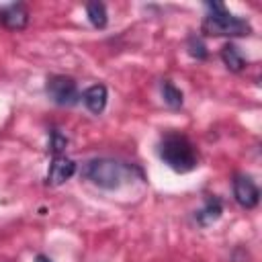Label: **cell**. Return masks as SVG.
Returning <instances> with one entry per match:
<instances>
[{
	"instance_id": "7",
	"label": "cell",
	"mask_w": 262,
	"mask_h": 262,
	"mask_svg": "<svg viewBox=\"0 0 262 262\" xmlns=\"http://www.w3.org/2000/svg\"><path fill=\"white\" fill-rule=\"evenodd\" d=\"M0 23L6 29L20 31L29 25V10L25 4H6L0 6Z\"/></svg>"
},
{
	"instance_id": "8",
	"label": "cell",
	"mask_w": 262,
	"mask_h": 262,
	"mask_svg": "<svg viewBox=\"0 0 262 262\" xmlns=\"http://www.w3.org/2000/svg\"><path fill=\"white\" fill-rule=\"evenodd\" d=\"M106 98H108V92H106V86L104 84H92L90 88L84 90L82 94V100L86 104V108L94 115H100L106 106Z\"/></svg>"
},
{
	"instance_id": "10",
	"label": "cell",
	"mask_w": 262,
	"mask_h": 262,
	"mask_svg": "<svg viewBox=\"0 0 262 262\" xmlns=\"http://www.w3.org/2000/svg\"><path fill=\"white\" fill-rule=\"evenodd\" d=\"M221 59H223V63L227 66V70H231V72H242L244 66H246L244 55L239 53V49H237L233 43H225V45L221 47Z\"/></svg>"
},
{
	"instance_id": "3",
	"label": "cell",
	"mask_w": 262,
	"mask_h": 262,
	"mask_svg": "<svg viewBox=\"0 0 262 262\" xmlns=\"http://www.w3.org/2000/svg\"><path fill=\"white\" fill-rule=\"evenodd\" d=\"M84 176L100 188L115 190L133 176V166L123 164L119 160H111V158H94L86 164Z\"/></svg>"
},
{
	"instance_id": "14",
	"label": "cell",
	"mask_w": 262,
	"mask_h": 262,
	"mask_svg": "<svg viewBox=\"0 0 262 262\" xmlns=\"http://www.w3.org/2000/svg\"><path fill=\"white\" fill-rule=\"evenodd\" d=\"M186 47H188V53L192 55V57H196V59H205L209 53H207V47H205V43L196 37V35H190L188 37V41H186Z\"/></svg>"
},
{
	"instance_id": "9",
	"label": "cell",
	"mask_w": 262,
	"mask_h": 262,
	"mask_svg": "<svg viewBox=\"0 0 262 262\" xmlns=\"http://www.w3.org/2000/svg\"><path fill=\"white\" fill-rule=\"evenodd\" d=\"M221 213H223L221 199L215 196V194H211V196L205 199L203 209H199V211L194 213V219H196V223H199L201 227H207V225H211L213 221H217V219L221 217Z\"/></svg>"
},
{
	"instance_id": "5",
	"label": "cell",
	"mask_w": 262,
	"mask_h": 262,
	"mask_svg": "<svg viewBox=\"0 0 262 262\" xmlns=\"http://www.w3.org/2000/svg\"><path fill=\"white\" fill-rule=\"evenodd\" d=\"M233 196L237 201L239 207L244 209H254L260 201V190L256 186V182L246 176V174H239L233 178Z\"/></svg>"
},
{
	"instance_id": "1",
	"label": "cell",
	"mask_w": 262,
	"mask_h": 262,
	"mask_svg": "<svg viewBox=\"0 0 262 262\" xmlns=\"http://www.w3.org/2000/svg\"><path fill=\"white\" fill-rule=\"evenodd\" d=\"M158 156L168 168H172L178 174H186L199 166L196 147L190 143L186 135H180L174 131L162 135L158 143Z\"/></svg>"
},
{
	"instance_id": "15",
	"label": "cell",
	"mask_w": 262,
	"mask_h": 262,
	"mask_svg": "<svg viewBox=\"0 0 262 262\" xmlns=\"http://www.w3.org/2000/svg\"><path fill=\"white\" fill-rule=\"evenodd\" d=\"M35 262H51V258L45 256V254H37V256H35Z\"/></svg>"
},
{
	"instance_id": "11",
	"label": "cell",
	"mask_w": 262,
	"mask_h": 262,
	"mask_svg": "<svg viewBox=\"0 0 262 262\" xmlns=\"http://www.w3.org/2000/svg\"><path fill=\"white\" fill-rule=\"evenodd\" d=\"M86 16L92 23V27H96V29H104L108 25L106 6L102 2H88L86 4Z\"/></svg>"
},
{
	"instance_id": "6",
	"label": "cell",
	"mask_w": 262,
	"mask_h": 262,
	"mask_svg": "<svg viewBox=\"0 0 262 262\" xmlns=\"http://www.w3.org/2000/svg\"><path fill=\"white\" fill-rule=\"evenodd\" d=\"M76 172V162L66 158V156H55L49 164V170H47V184L51 186H59L63 184L66 180H70Z\"/></svg>"
},
{
	"instance_id": "13",
	"label": "cell",
	"mask_w": 262,
	"mask_h": 262,
	"mask_svg": "<svg viewBox=\"0 0 262 262\" xmlns=\"http://www.w3.org/2000/svg\"><path fill=\"white\" fill-rule=\"evenodd\" d=\"M68 147V137L61 133V131H57V129H51V133H49V143H47V149L51 151V156L55 158V156H63V149Z\"/></svg>"
},
{
	"instance_id": "12",
	"label": "cell",
	"mask_w": 262,
	"mask_h": 262,
	"mask_svg": "<svg viewBox=\"0 0 262 262\" xmlns=\"http://www.w3.org/2000/svg\"><path fill=\"white\" fill-rule=\"evenodd\" d=\"M162 96H164V102H166L170 108H180L182 102H184L182 90L176 88L170 80H164V82H162Z\"/></svg>"
},
{
	"instance_id": "4",
	"label": "cell",
	"mask_w": 262,
	"mask_h": 262,
	"mask_svg": "<svg viewBox=\"0 0 262 262\" xmlns=\"http://www.w3.org/2000/svg\"><path fill=\"white\" fill-rule=\"evenodd\" d=\"M45 92L57 106H74L82 96L78 92V84L68 76H49L45 84Z\"/></svg>"
},
{
	"instance_id": "2",
	"label": "cell",
	"mask_w": 262,
	"mask_h": 262,
	"mask_svg": "<svg viewBox=\"0 0 262 262\" xmlns=\"http://www.w3.org/2000/svg\"><path fill=\"white\" fill-rule=\"evenodd\" d=\"M209 14L203 18V33L211 37H244L252 33V27L246 18L235 16L225 10L223 4L219 2H207Z\"/></svg>"
}]
</instances>
